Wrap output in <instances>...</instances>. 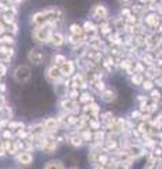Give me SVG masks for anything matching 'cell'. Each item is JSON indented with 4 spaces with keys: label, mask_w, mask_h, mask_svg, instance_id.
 <instances>
[{
    "label": "cell",
    "mask_w": 162,
    "mask_h": 169,
    "mask_svg": "<svg viewBox=\"0 0 162 169\" xmlns=\"http://www.w3.org/2000/svg\"><path fill=\"white\" fill-rule=\"evenodd\" d=\"M44 169H64V165L61 161H50L45 164Z\"/></svg>",
    "instance_id": "obj_16"
},
{
    "label": "cell",
    "mask_w": 162,
    "mask_h": 169,
    "mask_svg": "<svg viewBox=\"0 0 162 169\" xmlns=\"http://www.w3.org/2000/svg\"><path fill=\"white\" fill-rule=\"evenodd\" d=\"M83 30H85V32H88L89 35H94L96 34V27H94V24L93 23H85V26H83Z\"/></svg>",
    "instance_id": "obj_19"
},
{
    "label": "cell",
    "mask_w": 162,
    "mask_h": 169,
    "mask_svg": "<svg viewBox=\"0 0 162 169\" xmlns=\"http://www.w3.org/2000/svg\"><path fill=\"white\" fill-rule=\"evenodd\" d=\"M144 87H145V89H151V87H152V83H151V82H145V83H144Z\"/></svg>",
    "instance_id": "obj_33"
},
{
    "label": "cell",
    "mask_w": 162,
    "mask_h": 169,
    "mask_svg": "<svg viewBox=\"0 0 162 169\" xmlns=\"http://www.w3.org/2000/svg\"><path fill=\"white\" fill-rule=\"evenodd\" d=\"M6 104V100H4V97H3V95H0V109L3 107V106Z\"/></svg>",
    "instance_id": "obj_31"
},
{
    "label": "cell",
    "mask_w": 162,
    "mask_h": 169,
    "mask_svg": "<svg viewBox=\"0 0 162 169\" xmlns=\"http://www.w3.org/2000/svg\"><path fill=\"white\" fill-rule=\"evenodd\" d=\"M17 2H23V0H17Z\"/></svg>",
    "instance_id": "obj_36"
},
{
    "label": "cell",
    "mask_w": 162,
    "mask_h": 169,
    "mask_svg": "<svg viewBox=\"0 0 162 169\" xmlns=\"http://www.w3.org/2000/svg\"><path fill=\"white\" fill-rule=\"evenodd\" d=\"M79 100L82 101V103H85V104H89V103L93 101V97H92V95H89V93H83V95H80Z\"/></svg>",
    "instance_id": "obj_20"
},
{
    "label": "cell",
    "mask_w": 162,
    "mask_h": 169,
    "mask_svg": "<svg viewBox=\"0 0 162 169\" xmlns=\"http://www.w3.org/2000/svg\"><path fill=\"white\" fill-rule=\"evenodd\" d=\"M130 154L134 156L141 155V148H138V146H131V148H130Z\"/></svg>",
    "instance_id": "obj_24"
},
{
    "label": "cell",
    "mask_w": 162,
    "mask_h": 169,
    "mask_svg": "<svg viewBox=\"0 0 162 169\" xmlns=\"http://www.w3.org/2000/svg\"><path fill=\"white\" fill-rule=\"evenodd\" d=\"M92 14L99 20H106L107 16H109V11L103 5H96L92 10Z\"/></svg>",
    "instance_id": "obj_5"
},
{
    "label": "cell",
    "mask_w": 162,
    "mask_h": 169,
    "mask_svg": "<svg viewBox=\"0 0 162 169\" xmlns=\"http://www.w3.org/2000/svg\"><path fill=\"white\" fill-rule=\"evenodd\" d=\"M2 76H3V75H2V73H0V79H2Z\"/></svg>",
    "instance_id": "obj_35"
},
{
    "label": "cell",
    "mask_w": 162,
    "mask_h": 169,
    "mask_svg": "<svg viewBox=\"0 0 162 169\" xmlns=\"http://www.w3.org/2000/svg\"><path fill=\"white\" fill-rule=\"evenodd\" d=\"M0 17H2V16H0Z\"/></svg>",
    "instance_id": "obj_37"
},
{
    "label": "cell",
    "mask_w": 162,
    "mask_h": 169,
    "mask_svg": "<svg viewBox=\"0 0 162 169\" xmlns=\"http://www.w3.org/2000/svg\"><path fill=\"white\" fill-rule=\"evenodd\" d=\"M92 89L96 93H102V92L106 90V86H104V83L99 79V80H94V82H92Z\"/></svg>",
    "instance_id": "obj_15"
},
{
    "label": "cell",
    "mask_w": 162,
    "mask_h": 169,
    "mask_svg": "<svg viewBox=\"0 0 162 169\" xmlns=\"http://www.w3.org/2000/svg\"><path fill=\"white\" fill-rule=\"evenodd\" d=\"M0 117L3 120H10V117H11V110H10L9 106H3L2 109H0Z\"/></svg>",
    "instance_id": "obj_17"
},
{
    "label": "cell",
    "mask_w": 162,
    "mask_h": 169,
    "mask_svg": "<svg viewBox=\"0 0 162 169\" xmlns=\"http://www.w3.org/2000/svg\"><path fill=\"white\" fill-rule=\"evenodd\" d=\"M89 125H90V127H92L93 130H97V128H99V125H100V124H99V121H97V120H92V121H90V123H89Z\"/></svg>",
    "instance_id": "obj_27"
},
{
    "label": "cell",
    "mask_w": 162,
    "mask_h": 169,
    "mask_svg": "<svg viewBox=\"0 0 162 169\" xmlns=\"http://www.w3.org/2000/svg\"><path fill=\"white\" fill-rule=\"evenodd\" d=\"M4 30H6L4 24H3V23H0V35H2V34H3V32H4Z\"/></svg>",
    "instance_id": "obj_34"
},
{
    "label": "cell",
    "mask_w": 162,
    "mask_h": 169,
    "mask_svg": "<svg viewBox=\"0 0 162 169\" xmlns=\"http://www.w3.org/2000/svg\"><path fill=\"white\" fill-rule=\"evenodd\" d=\"M17 162H19L20 165H30L32 162V155L30 154V151H20L19 154H17Z\"/></svg>",
    "instance_id": "obj_6"
},
{
    "label": "cell",
    "mask_w": 162,
    "mask_h": 169,
    "mask_svg": "<svg viewBox=\"0 0 162 169\" xmlns=\"http://www.w3.org/2000/svg\"><path fill=\"white\" fill-rule=\"evenodd\" d=\"M23 127H24L23 123H9L10 130H16V131H19V130H21Z\"/></svg>",
    "instance_id": "obj_22"
},
{
    "label": "cell",
    "mask_w": 162,
    "mask_h": 169,
    "mask_svg": "<svg viewBox=\"0 0 162 169\" xmlns=\"http://www.w3.org/2000/svg\"><path fill=\"white\" fill-rule=\"evenodd\" d=\"M102 31L104 32V34H107V32L110 31V30H109V26H107V24H102Z\"/></svg>",
    "instance_id": "obj_30"
},
{
    "label": "cell",
    "mask_w": 162,
    "mask_h": 169,
    "mask_svg": "<svg viewBox=\"0 0 162 169\" xmlns=\"http://www.w3.org/2000/svg\"><path fill=\"white\" fill-rule=\"evenodd\" d=\"M82 135V138H83L85 141H89L90 138H92V134H90V131H83V133L80 134Z\"/></svg>",
    "instance_id": "obj_26"
},
{
    "label": "cell",
    "mask_w": 162,
    "mask_h": 169,
    "mask_svg": "<svg viewBox=\"0 0 162 169\" xmlns=\"http://www.w3.org/2000/svg\"><path fill=\"white\" fill-rule=\"evenodd\" d=\"M65 61H66V58H65L64 55H55V56H54V65H56V66H58V65L61 66Z\"/></svg>",
    "instance_id": "obj_21"
},
{
    "label": "cell",
    "mask_w": 162,
    "mask_h": 169,
    "mask_svg": "<svg viewBox=\"0 0 162 169\" xmlns=\"http://www.w3.org/2000/svg\"><path fill=\"white\" fill-rule=\"evenodd\" d=\"M9 30L11 31V34H17V24H16V23L10 24V26H9Z\"/></svg>",
    "instance_id": "obj_28"
},
{
    "label": "cell",
    "mask_w": 162,
    "mask_h": 169,
    "mask_svg": "<svg viewBox=\"0 0 162 169\" xmlns=\"http://www.w3.org/2000/svg\"><path fill=\"white\" fill-rule=\"evenodd\" d=\"M147 23H148L149 26H157V24H158V18H157V16H154V14L148 16V17H147Z\"/></svg>",
    "instance_id": "obj_23"
},
{
    "label": "cell",
    "mask_w": 162,
    "mask_h": 169,
    "mask_svg": "<svg viewBox=\"0 0 162 169\" xmlns=\"http://www.w3.org/2000/svg\"><path fill=\"white\" fill-rule=\"evenodd\" d=\"M69 30H70V34H72V35H76V37H82L85 32L83 27L79 26V24H72Z\"/></svg>",
    "instance_id": "obj_14"
},
{
    "label": "cell",
    "mask_w": 162,
    "mask_h": 169,
    "mask_svg": "<svg viewBox=\"0 0 162 169\" xmlns=\"http://www.w3.org/2000/svg\"><path fill=\"white\" fill-rule=\"evenodd\" d=\"M3 137H4L6 140H9V138L13 137V134H11V131H10V128H9V130H6L4 133H3Z\"/></svg>",
    "instance_id": "obj_29"
},
{
    "label": "cell",
    "mask_w": 162,
    "mask_h": 169,
    "mask_svg": "<svg viewBox=\"0 0 162 169\" xmlns=\"http://www.w3.org/2000/svg\"><path fill=\"white\" fill-rule=\"evenodd\" d=\"M61 69V73H62V76H65V78H68V76H70L72 73H74L75 71V65L72 61H65L64 64L59 66Z\"/></svg>",
    "instance_id": "obj_7"
},
{
    "label": "cell",
    "mask_w": 162,
    "mask_h": 169,
    "mask_svg": "<svg viewBox=\"0 0 162 169\" xmlns=\"http://www.w3.org/2000/svg\"><path fill=\"white\" fill-rule=\"evenodd\" d=\"M72 85H74L72 87L78 89V87H86L88 82H86V79H85V76L82 73H76L74 76V79H72Z\"/></svg>",
    "instance_id": "obj_9"
},
{
    "label": "cell",
    "mask_w": 162,
    "mask_h": 169,
    "mask_svg": "<svg viewBox=\"0 0 162 169\" xmlns=\"http://www.w3.org/2000/svg\"><path fill=\"white\" fill-rule=\"evenodd\" d=\"M102 99H103V101H106V103H111V101H114L117 99V95H116V92L107 89V90L102 92Z\"/></svg>",
    "instance_id": "obj_11"
},
{
    "label": "cell",
    "mask_w": 162,
    "mask_h": 169,
    "mask_svg": "<svg viewBox=\"0 0 162 169\" xmlns=\"http://www.w3.org/2000/svg\"><path fill=\"white\" fill-rule=\"evenodd\" d=\"M28 59H30V62L34 64V65L41 64L42 59H44V52L41 51V48H40V47H34V48H31L30 52H28Z\"/></svg>",
    "instance_id": "obj_4"
},
{
    "label": "cell",
    "mask_w": 162,
    "mask_h": 169,
    "mask_svg": "<svg viewBox=\"0 0 162 169\" xmlns=\"http://www.w3.org/2000/svg\"><path fill=\"white\" fill-rule=\"evenodd\" d=\"M52 23H46L44 26H38L34 32H32V37L37 42H50L52 37Z\"/></svg>",
    "instance_id": "obj_1"
},
{
    "label": "cell",
    "mask_w": 162,
    "mask_h": 169,
    "mask_svg": "<svg viewBox=\"0 0 162 169\" xmlns=\"http://www.w3.org/2000/svg\"><path fill=\"white\" fill-rule=\"evenodd\" d=\"M44 127H45L46 133H55L59 127V121L56 119H48L44 121Z\"/></svg>",
    "instance_id": "obj_8"
},
{
    "label": "cell",
    "mask_w": 162,
    "mask_h": 169,
    "mask_svg": "<svg viewBox=\"0 0 162 169\" xmlns=\"http://www.w3.org/2000/svg\"><path fill=\"white\" fill-rule=\"evenodd\" d=\"M50 42L55 47L62 45V44H64V35H62L61 32H54L51 37V40H50Z\"/></svg>",
    "instance_id": "obj_12"
},
{
    "label": "cell",
    "mask_w": 162,
    "mask_h": 169,
    "mask_svg": "<svg viewBox=\"0 0 162 169\" xmlns=\"http://www.w3.org/2000/svg\"><path fill=\"white\" fill-rule=\"evenodd\" d=\"M61 106H62V109L66 110V111H75V110H78V104H76V101L72 100V99L62 100L61 101Z\"/></svg>",
    "instance_id": "obj_10"
},
{
    "label": "cell",
    "mask_w": 162,
    "mask_h": 169,
    "mask_svg": "<svg viewBox=\"0 0 162 169\" xmlns=\"http://www.w3.org/2000/svg\"><path fill=\"white\" fill-rule=\"evenodd\" d=\"M83 138H82V135H78V134H74V135H70L69 137V144L72 146H80L82 144H83Z\"/></svg>",
    "instance_id": "obj_13"
},
{
    "label": "cell",
    "mask_w": 162,
    "mask_h": 169,
    "mask_svg": "<svg viewBox=\"0 0 162 169\" xmlns=\"http://www.w3.org/2000/svg\"><path fill=\"white\" fill-rule=\"evenodd\" d=\"M14 38L13 35H2L0 37V45H13Z\"/></svg>",
    "instance_id": "obj_18"
},
{
    "label": "cell",
    "mask_w": 162,
    "mask_h": 169,
    "mask_svg": "<svg viewBox=\"0 0 162 169\" xmlns=\"http://www.w3.org/2000/svg\"><path fill=\"white\" fill-rule=\"evenodd\" d=\"M13 78L17 83H26L27 80H30V78H31V69H30V66H27V65L17 66L13 73Z\"/></svg>",
    "instance_id": "obj_2"
},
{
    "label": "cell",
    "mask_w": 162,
    "mask_h": 169,
    "mask_svg": "<svg viewBox=\"0 0 162 169\" xmlns=\"http://www.w3.org/2000/svg\"><path fill=\"white\" fill-rule=\"evenodd\" d=\"M45 76H46V79H48L50 82H52V83L59 82L61 78H62V73H61L59 66H56V65H52V66H50V68L46 69Z\"/></svg>",
    "instance_id": "obj_3"
},
{
    "label": "cell",
    "mask_w": 162,
    "mask_h": 169,
    "mask_svg": "<svg viewBox=\"0 0 162 169\" xmlns=\"http://www.w3.org/2000/svg\"><path fill=\"white\" fill-rule=\"evenodd\" d=\"M131 80H133V83H135V85H140V83H142V78H141L140 75H134V76L131 78Z\"/></svg>",
    "instance_id": "obj_25"
},
{
    "label": "cell",
    "mask_w": 162,
    "mask_h": 169,
    "mask_svg": "<svg viewBox=\"0 0 162 169\" xmlns=\"http://www.w3.org/2000/svg\"><path fill=\"white\" fill-rule=\"evenodd\" d=\"M0 73H2V75H4L6 73V66L2 64V62H0Z\"/></svg>",
    "instance_id": "obj_32"
}]
</instances>
